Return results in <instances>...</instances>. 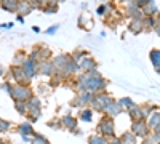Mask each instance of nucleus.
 I'll return each instance as SVG.
<instances>
[{"label": "nucleus", "instance_id": "1", "mask_svg": "<svg viewBox=\"0 0 160 144\" xmlns=\"http://www.w3.org/2000/svg\"><path fill=\"white\" fill-rule=\"evenodd\" d=\"M53 64H55V69H56V75L61 77L62 80H68V78L77 75L78 71V62L72 58L71 53H61L58 56H55L51 59Z\"/></svg>", "mask_w": 160, "mask_h": 144}, {"label": "nucleus", "instance_id": "2", "mask_svg": "<svg viewBox=\"0 0 160 144\" xmlns=\"http://www.w3.org/2000/svg\"><path fill=\"white\" fill-rule=\"evenodd\" d=\"M96 132H98L99 135L106 136L109 141L114 139V138H117V135H115V123H114V119L104 114V117L99 120V123H98V127H96Z\"/></svg>", "mask_w": 160, "mask_h": 144}, {"label": "nucleus", "instance_id": "3", "mask_svg": "<svg viewBox=\"0 0 160 144\" xmlns=\"http://www.w3.org/2000/svg\"><path fill=\"white\" fill-rule=\"evenodd\" d=\"M34 96V91L29 85H21V83H11L10 98L15 101H29Z\"/></svg>", "mask_w": 160, "mask_h": 144}, {"label": "nucleus", "instance_id": "4", "mask_svg": "<svg viewBox=\"0 0 160 144\" xmlns=\"http://www.w3.org/2000/svg\"><path fill=\"white\" fill-rule=\"evenodd\" d=\"M108 85H109V82L106 80L101 74L95 75V77H91V75L87 74V90L91 91V93H101V91H106Z\"/></svg>", "mask_w": 160, "mask_h": 144}, {"label": "nucleus", "instance_id": "5", "mask_svg": "<svg viewBox=\"0 0 160 144\" xmlns=\"http://www.w3.org/2000/svg\"><path fill=\"white\" fill-rule=\"evenodd\" d=\"M114 101V98L108 93V91H101V93H96L95 95V99L91 102V109L96 111V112H102L104 114V109L109 106V104Z\"/></svg>", "mask_w": 160, "mask_h": 144}, {"label": "nucleus", "instance_id": "6", "mask_svg": "<svg viewBox=\"0 0 160 144\" xmlns=\"http://www.w3.org/2000/svg\"><path fill=\"white\" fill-rule=\"evenodd\" d=\"M96 93H91V91H82V93H77V96L71 101V106L72 107H78V109H83V107H90L93 99H95Z\"/></svg>", "mask_w": 160, "mask_h": 144}, {"label": "nucleus", "instance_id": "7", "mask_svg": "<svg viewBox=\"0 0 160 144\" xmlns=\"http://www.w3.org/2000/svg\"><path fill=\"white\" fill-rule=\"evenodd\" d=\"M131 132L135 133L136 138H148L151 135V128L148 125V120H136V122H133L131 123Z\"/></svg>", "mask_w": 160, "mask_h": 144}, {"label": "nucleus", "instance_id": "8", "mask_svg": "<svg viewBox=\"0 0 160 144\" xmlns=\"http://www.w3.org/2000/svg\"><path fill=\"white\" fill-rule=\"evenodd\" d=\"M29 58L35 59L37 62L45 61V59H51V50H50L47 45H37V47L32 48Z\"/></svg>", "mask_w": 160, "mask_h": 144}, {"label": "nucleus", "instance_id": "9", "mask_svg": "<svg viewBox=\"0 0 160 144\" xmlns=\"http://www.w3.org/2000/svg\"><path fill=\"white\" fill-rule=\"evenodd\" d=\"M10 74L13 77V80H15V83H21V85H29L31 83V80L28 78V75H26L22 66H11Z\"/></svg>", "mask_w": 160, "mask_h": 144}, {"label": "nucleus", "instance_id": "10", "mask_svg": "<svg viewBox=\"0 0 160 144\" xmlns=\"http://www.w3.org/2000/svg\"><path fill=\"white\" fill-rule=\"evenodd\" d=\"M61 125H62V128H66V130H69L71 133H75V135H80V130H78V123H77V119L74 115H71V114H66V115H62L61 117Z\"/></svg>", "mask_w": 160, "mask_h": 144}, {"label": "nucleus", "instance_id": "11", "mask_svg": "<svg viewBox=\"0 0 160 144\" xmlns=\"http://www.w3.org/2000/svg\"><path fill=\"white\" fill-rule=\"evenodd\" d=\"M22 69H24L26 75H28V78L32 82V78L38 74V62L35 59H32V58L28 56V59H26L24 64H22Z\"/></svg>", "mask_w": 160, "mask_h": 144}, {"label": "nucleus", "instance_id": "12", "mask_svg": "<svg viewBox=\"0 0 160 144\" xmlns=\"http://www.w3.org/2000/svg\"><path fill=\"white\" fill-rule=\"evenodd\" d=\"M125 16L128 19H142L144 18V13L142 8L136 3H128L125 5Z\"/></svg>", "mask_w": 160, "mask_h": 144}, {"label": "nucleus", "instance_id": "13", "mask_svg": "<svg viewBox=\"0 0 160 144\" xmlns=\"http://www.w3.org/2000/svg\"><path fill=\"white\" fill-rule=\"evenodd\" d=\"M93 69H98V61L93 58L91 55L90 56H85L78 61V71L80 72H90Z\"/></svg>", "mask_w": 160, "mask_h": 144}, {"label": "nucleus", "instance_id": "14", "mask_svg": "<svg viewBox=\"0 0 160 144\" xmlns=\"http://www.w3.org/2000/svg\"><path fill=\"white\" fill-rule=\"evenodd\" d=\"M38 74H42L45 77H53L56 75V69H55V64H53L51 59H45V61H40L38 62Z\"/></svg>", "mask_w": 160, "mask_h": 144}, {"label": "nucleus", "instance_id": "15", "mask_svg": "<svg viewBox=\"0 0 160 144\" xmlns=\"http://www.w3.org/2000/svg\"><path fill=\"white\" fill-rule=\"evenodd\" d=\"M122 112H125V109H123L122 106H120L118 101H115V99L109 104L108 107L104 109V114H106V115H109V117H112V119H115V117H117V115H120Z\"/></svg>", "mask_w": 160, "mask_h": 144}, {"label": "nucleus", "instance_id": "16", "mask_svg": "<svg viewBox=\"0 0 160 144\" xmlns=\"http://www.w3.org/2000/svg\"><path fill=\"white\" fill-rule=\"evenodd\" d=\"M127 27L131 34H135V35H139L142 32H146L144 29V24H142V19H130L128 24H127Z\"/></svg>", "mask_w": 160, "mask_h": 144}, {"label": "nucleus", "instance_id": "17", "mask_svg": "<svg viewBox=\"0 0 160 144\" xmlns=\"http://www.w3.org/2000/svg\"><path fill=\"white\" fill-rule=\"evenodd\" d=\"M78 27L83 29V31H90L93 27V19H91V15L88 11H83L82 15L78 16Z\"/></svg>", "mask_w": 160, "mask_h": 144}, {"label": "nucleus", "instance_id": "18", "mask_svg": "<svg viewBox=\"0 0 160 144\" xmlns=\"http://www.w3.org/2000/svg\"><path fill=\"white\" fill-rule=\"evenodd\" d=\"M34 11V7L31 3V0H19V5H18V13L16 15H21V16H29L31 13Z\"/></svg>", "mask_w": 160, "mask_h": 144}, {"label": "nucleus", "instance_id": "19", "mask_svg": "<svg viewBox=\"0 0 160 144\" xmlns=\"http://www.w3.org/2000/svg\"><path fill=\"white\" fill-rule=\"evenodd\" d=\"M149 59L152 62L155 72L160 75V48H154V50L149 51Z\"/></svg>", "mask_w": 160, "mask_h": 144}, {"label": "nucleus", "instance_id": "20", "mask_svg": "<svg viewBox=\"0 0 160 144\" xmlns=\"http://www.w3.org/2000/svg\"><path fill=\"white\" fill-rule=\"evenodd\" d=\"M127 114L130 115V119H131V122H136V120H146L144 119V114H142V109H141V106H138V104H135L131 109H128L127 111Z\"/></svg>", "mask_w": 160, "mask_h": 144}, {"label": "nucleus", "instance_id": "21", "mask_svg": "<svg viewBox=\"0 0 160 144\" xmlns=\"http://www.w3.org/2000/svg\"><path fill=\"white\" fill-rule=\"evenodd\" d=\"M158 11H160V8L157 7L155 0H151L149 3H146V5L142 7L144 16H158Z\"/></svg>", "mask_w": 160, "mask_h": 144}, {"label": "nucleus", "instance_id": "22", "mask_svg": "<svg viewBox=\"0 0 160 144\" xmlns=\"http://www.w3.org/2000/svg\"><path fill=\"white\" fill-rule=\"evenodd\" d=\"M18 5H19V0H3L0 3V8L7 13H18Z\"/></svg>", "mask_w": 160, "mask_h": 144}, {"label": "nucleus", "instance_id": "23", "mask_svg": "<svg viewBox=\"0 0 160 144\" xmlns=\"http://www.w3.org/2000/svg\"><path fill=\"white\" fill-rule=\"evenodd\" d=\"M115 10V7L112 5V2H108V3H101L98 8H96V15L98 16H106L108 18L111 13Z\"/></svg>", "mask_w": 160, "mask_h": 144}, {"label": "nucleus", "instance_id": "24", "mask_svg": "<svg viewBox=\"0 0 160 144\" xmlns=\"http://www.w3.org/2000/svg\"><path fill=\"white\" fill-rule=\"evenodd\" d=\"M148 125L151 128V132H154L155 128L160 127V109L158 111H154L149 117H148Z\"/></svg>", "mask_w": 160, "mask_h": 144}, {"label": "nucleus", "instance_id": "25", "mask_svg": "<svg viewBox=\"0 0 160 144\" xmlns=\"http://www.w3.org/2000/svg\"><path fill=\"white\" fill-rule=\"evenodd\" d=\"M18 132H19V135H21V136H24V135H28V136H34V135H35L34 127H32V123H31V122L19 123V125H18Z\"/></svg>", "mask_w": 160, "mask_h": 144}, {"label": "nucleus", "instance_id": "26", "mask_svg": "<svg viewBox=\"0 0 160 144\" xmlns=\"http://www.w3.org/2000/svg\"><path fill=\"white\" fill-rule=\"evenodd\" d=\"M158 16H144L142 18V24H144V29L146 31H154L155 24L158 22Z\"/></svg>", "mask_w": 160, "mask_h": 144}, {"label": "nucleus", "instance_id": "27", "mask_svg": "<svg viewBox=\"0 0 160 144\" xmlns=\"http://www.w3.org/2000/svg\"><path fill=\"white\" fill-rule=\"evenodd\" d=\"M78 119L82 120V122H91V119H93V109L91 107H83V109H80V112H78Z\"/></svg>", "mask_w": 160, "mask_h": 144}, {"label": "nucleus", "instance_id": "28", "mask_svg": "<svg viewBox=\"0 0 160 144\" xmlns=\"http://www.w3.org/2000/svg\"><path fill=\"white\" fill-rule=\"evenodd\" d=\"M111 141L106 138V136H102V135H91L90 138H88V144H109Z\"/></svg>", "mask_w": 160, "mask_h": 144}, {"label": "nucleus", "instance_id": "29", "mask_svg": "<svg viewBox=\"0 0 160 144\" xmlns=\"http://www.w3.org/2000/svg\"><path fill=\"white\" fill-rule=\"evenodd\" d=\"M141 109H142V114H144V119L148 120V117H149L154 111H158L160 107H158V106H155V104H152V102H148V104H142Z\"/></svg>", "mask_w": 160, "mask_h": 144}, {"label": "nucleus", "instance_id": "30", "mask_svg": "<svg viewBox=\"0 0 160 144\" xmlns=\"http://www.w3.org/2000/svg\"><path fill=\"white\" fill-rule=\"evenodd\" d=\"M28 59V55L24 51H18V53L13 56V61H11V66H22L24 61Z\"/></svg>", "mask_w": 160, "mask_h": 144}, {"label": "nucleus", "instance_id": "31", "mask_svg": "<svg viewBox=\"0 0 160 144\" xmlns=\"http://www.w3.org/2000/svg\"><path fill=\"white\" fill-rule=\"evenodd\" d=\"M15 109L21 115H28L29 107H28V101H15Z\"/></svg>", "mask_w": 160, "mask_h": 144}, {"label": "nucleus", "instance_id": "32", "mask_svg": "<svg viewBox=\"0 0 160 144\" xmlns=\"http://www.w3.org/2000/svg\"><path fill=\"white\" fill-rule=\"evenodd\" d=\"M59 11V3H56V2H48V5L42 10V13H45V15H55V13H58Z\"/></svg>", "mask_w": 160, "mask_h": 144}, {"label": "nucleus", "instance_id": "33", "mask_svg": "<svg viewBox=\"0 0 160 144\" xmlns=\"http://www.w3.org/2000/svg\"><path fill=\"white\" fill-rule=\"evenodd\" d=\"M120 139H122L123 144H136V139H138V138H136L135 133L130 130V132H125L122 136H120Z\"/></svg>", "mask_w": 160, "mask_h": 144}, {"label": "nucleus", "instance_id": "34", "mask_svg": "<svg viewBox=\"0 0 160 144\" xmlns=\"http://www.w3.org/2000/svg\"><path fill=\"white\" fill-rule=\"evenodd\" d=\"M118 104H120V106L125 109V112H127L128 109H131L133 106H135V101H133L131 98H128V96H125V98H120V99H118Z\"/></svg>", "mask_w": 160, "mask_h": 144}, {"label": "nucleus", "instance_id": "35", "mask_svg": "<svg viewBox=\"0 0 160 144\" xmlns=\"http://www.w3.org/2000/svg\"><path fill=\"white\" fill-rule=\"evenodd\" d=\"M71 55H72V58H74L77 62L82 59V58H85V56H90V53H88L87 50H83V48H77V50H74Z\"/></svg>", "mask_w": 160, "mask_h": 144}, {"label": "nucleus", "instance_id": "36", "mask_svg": "<svg viewBox=\"0 0 160 144\" xmlns=\"http://www.w3.org/2000/svg\"><path fill=\"white\" fill-rule=\"evenodd\" d=\"M28 107H29V109H42V101H40V98L32 96V98L28 101Z\"/></svg>", "mask_w": 160, "mask_h": 144}, {"label": "nucleus", "instance_id": "37", "mask_svg": "<svg viewBox=\"0 0 160 144\" xmlns=\"http://www.w3.org/2000/svg\"><path fill=\"white\" fill-rule=\"evenodd\" d=\"M31 144H50V141L43 136V135H40V133H35L34 136H32V141H31Z\"/></svg>", "mask_w": 160, "mask_h": 144}, {"label": "nucleus", "instance_id": "38", "mask_svg": "<svg viewBox=\"0 0 160 144\" xmlns=\"http://www.w3.org/2000/svg\"><path fill=\"white\" fill-rule=\"evenodd\" d=\"M48 2H50V0H31L34 10H40V11H42V10L48 5Z\"/></svg>", "mask_w": 160, "mask_h": 144}, {"label": "nucleus", "instance_id": "39", "mask_svg": "<svg viewBox=\"0 0 160 144\" xmlns=\"http://www.w3.org/2000/svg\"><path fill=\"white\" fill-rule=\"evenodd\" d=\"M11 128V123L5 119H0V133H7L8 130Z\"/></svg>", "mask_w": 160, "mask_h": 144}, {"label": "nucleus", "instance_id": "40", "mask_svg": "<svg viewBox=\"0 0 160 144\" xmlns=\"http://www.w3.org/2000/svg\"><path fill=\"white\" fill-rule=\"evenodd\" d=\"M58 31H59V24H53V26H50V27L45 31V34L47 35H55Z\"/></svg>", "mask_w": 160, "mask_h": 144}, {"label": "nucleus", "instance_id": "41", "mask_svg": "<svg viewBox=\"0 0 160 144\" xmlns=\"http://www.w3.org/2000/svg\"><path fill=\"white\" fill-rule=\"evenodd\" d=\"M48 127L53 128V130H59V128H62L61 120H51V122H48Z\"/></svg>", "mask_w": 160, "mask_h": 144}, {"label": "nucleus", "instance_id": "42", "mask_svg": "<svg viewBox=\"0 0 160 144\" xmlns=\"http://www.w3.org/2000/svg\"><path fill=\"white\" fill-rule=\"evenodd\" d=\"M13 27V22H5V24H0V29H11Z\"/></svg>", "mask_w": 160, "mask_h": 144}, {"label": "nucleus", "instance_id": "43", "mask_svg": "<svg viewBox=\"0 0 160 144\" xmlns=\"http://www.w3.org/2000/svg\"><path fill=\"white\" fill-rule=\"evenodd\" d=\"M149 2H151V0H136V2H135V3H136V5H139V7L142 8V7H144L146 3H149Z\"/></svg>", "mask_w": 160, "mask_h": 144}, {"label": "nucleus", "instance_id": "44", "mask_svg": "<svg viewBox=\"0 0 160 144\" xmlns=\"http://www.w3.org/2000/svg\"><path fill=\"white\" fill-rule=\"evenodd\" d=\"M109 144H123V142H122V139H120V136H117V138L111 139V142H109Z\"/></svg>", "mask_w": 160, "mask_h": 144}, {"label": "nucleus", "instance_id": "45", "mask_svg": "<svg viewBox=\"0 0 160 144\" xmlns=\"http://www.w3.org/2000/svg\"><path fill=\"white\" fill-rule=\"evenodd\" d=\"M154 32H155V34H157V35L160 37V19H158V22L155 24V27H154Z\"/></svg>", "mask_w": 160, "mask_h": 144}, {"label": "nucleus", "instance_id": "46", "mask_svg": "<svg viewBox=\"0 0 160 144\" xmlns=\"http://www.w3.org/2000/svg\"><path fill=\"white\" fill-rule=\"evenodd\" d=\"M21 138H22L24 142H29V144H31V141H32V136H28V135H24V136H21Z\"/></svg>", "mask_w": 160, "mask_h": 144}, {"label": "nucleus", "instance_id": "47", "mask_svg": "<svg viewBox=\"0 0 160 144\" xmlns=\"http://www.w3.org/2000/svg\"><path fill=\"white\" fill-rule=\"evenodd\" d=\"M16 19L19 21V24H22V22H24V16H21V15H16Z\"/></svg>", "mask_w": 160, "mask_h": 144}, {"label": "nucleus", "instance_id": "48", "mask_svg": "<svg viewBox=\"0 0 160 144\" xmlns=\"http://www.w3.org/2000/svg\"><path fill=\"white\" fill-rule=\"evenodd\" d=\"M136 2V0H123V3L125 5H128V3H135Z\"/></svg>", "mask_w": 160, "mask_h": 144}, {"label": "nucleus", "instance_id": "49", "mask_svg": "<svg viewBox=\"0 0 160 144\" xmlns=\"http://www.w3.org/2000/svg\"><path fill=\"white\" fill-rule=\"evenodd\" d=\"M87 8H88V3H87V2H83V3H82V10H83V11H87Z\"/></svg>", "mask_w": 160, "mask_h": 144}, {"label": "nucleus", "instance_id": "50", "mask_svg": "<svg viewBox=\"0 0 160 144\" xmlns=\"http://www.w3.org/2000/svg\"><path fill=\"white\" fill-rule=\"evenodd\" d=\"M32 31H34V32H37V34H38V32H40V27H38V26H34V27H32Z\"/></svg>", "mask_w": 160, "mask_h": 144}, {"label": "nucleus", "instance_id": "51", "mask_svg": "<svg viewBox=\"0 0 160 144\" xmlns=\"http://www.w3.org/2000/svg\"><path fill=\"white\" fill-rule=\"evenodd\" d=\"M101 3H108V2H112V0H99Z\"/></svg>", "mask_w": 160, "mask_h": 144}, {"label": "nucleus", "instance_id": "52", "mask_svg": "<svg viewBox=\"0 0 160 144\" xmlns=\"http://www.w3.org/2000/svg\"><path fill=\"white\" fill-rule=\"evenodd\" d=\"M51 2H56V3H61V2H64V0H51Z\"/></svg>", "mask_w": 160, "mask_h": 144}, {"label": "nucleus", "instance_id": "53", "mask_svg": "<svg viewBox=\"0 0 160 144\" xmlns=\"http://www.w3.org/2000/svg\"><path fill=\"white\" fill-rule=\"evenodd\" d=\"M0 144H10V142H7V141H3V139H0Z\"/></svg>", "mask_w": 160, "mask_h": 144}, {"label": "nucleus", "instance_id": "54", "mask_svg": "<svg viewBox=\"0 0 160 144\" xmlns=\"http://www.w3.org/2000/svg\"><path fill=\"white\" fill-rule=\"evenodd\" d=\"M3 74H5V71H3L2 67H0V75H3Z\"/></svg>", "mask_w": 160, "mask_h": 144}, {"label": "nucleus", "instance_id": "55", "mask_svg": "<svg viewBox=\"0 0 160 144\" xmlns=\"http://www.w3.org/2000/svg\"><path fill=\"white\" fill-rule=\"evenodd\" d=\"M2 2H3V0H0V3H2Z\"/></svg>", "mask_w": 160, "mask_h": 144}]
</instances>
